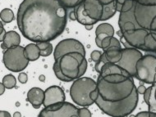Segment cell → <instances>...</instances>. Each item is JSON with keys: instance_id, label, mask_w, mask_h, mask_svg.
<instances>
[{"instance_id": "cell-1", "label": "cell", "mask_w": 156, "mask_h": 117, "mask_svg": "<svg viewBox=\"0 0 156 117\" xmlns=\"http://www.w3.org/2000/svg\"><path fill=\"white\" fill-rule=\"evenodd\" d=\"M67 14L58 0H24L19 6L16 22L28 40L50 42L64 31Z\"/></svg>"}, {"instance_id": "cell-2", "label": "cell", "mask_w": 156, "mask_h": 117, "mask_svg": "<svg viewBox=\"0 0 156 117\" xmlns=\"http://www.w3.org/2000/svg\"><path fill=\"white\" fill-rule=\"evenodd\" d=\"M97 84L100 97L106 102H118L127 98L136 88L132 76L117 83L107 82L99 76Z\"/></svg>"}, {"instance_id": "cell-3", "label": "cell", "mask_w": 156, "mask_h": 117, "mask_svg": "<svg viewBox=\"0 0 156 117\" xmlns=\"http://www.w3.org/2000/svg\"><path fill=\"white\" fill-rule=\"evenodd\" d=\"M138 92L136 88L129 98L118 102H106L100 96L94 103L105 114L110 116H127L134 112L138 103Z\"/></svg>"}, {"instance_id": "cell-4", "label": "cell", "mask_w": 156, "mask_h": 117, "mask_svg": "<svg viewBox=\"0 0 156 117\" xmlns=\"http://www.w3.org/2000/svg\"><path fill=\"white\" fill-rule=\"evenodd\" d=\"M55 61L58 63L62 74L72 81L82 77L87 70L86 57L77 52L64 54Z\"/></svg>"}, {"instance_id": "cell-5", "label": "cell", "mask_w": 156, "mask_h": 117, "mask_svg": "<svg viewBox=\"0 0 156 117\" xmlns=\"http://www.w3.org/2000/svg\"><path fill=\"white\" fill-rule=\"evenodd\" d=\"M97 83L89 77H81L73 82L70 88V96L76 105L89 106L94 103L90 98V93L97 88Z\"/></svg>"}, {"instance_id": "cell-6", "label": "cell", "mask_w": 156, "mask_h": 117, "mask_svg": "<svg viewBox=\"0 0 156 117\" xmlns=\"http://www.w3.org/2000/svg\"><path fill=\"white\" fill-rule=\"evenodd\" d=\"M136 78L148 84L156 83V54L150 53L143 55L136 65Z\"/></svg>"}, {"instance_id": "cell-7", "label": "cell", "mask_w": 156, "mask_h": 117, "mask_svg": "<svg viewBox=\"0 0 156 117\" xmlns=\"http://www.w3.org/2000/svg\"><path fill=\"white\" fill-rule=\"evenodd\" d=\"M24 49L18 45L4 51L3 59L7 69L12 72H20L27 68L30 61L25 56Z\"/></svg>"}, {"instance_id": "cell-8", "label": "cell", "mask_w": 156, "mask_h": 117, "mask_svg": "<svg viewBox=\"0 0 156 117\" xmlns=\"http://www.w3.org/2000/svg\"><path fill=\"white\" fill-rule=\"evenodd\" d=\"M135 16L142 28L156 33V6H143L136 2Z\"/></svg>"}, {"instance_id": "cell-9", "label": "cell", "mask_w": 156, "mask_h": 117, "mask_svg": "<svg viewBox=\"0 0 156 117\" xmlns=\"http://www.w3.org/2000/svg\"><path fill=\"white\" fill-rule=\"evenodd\" d=\"M77 107L67 102H61L45 106L39 114V117H76Z\"/></svg>"}, {"instance_id": "cell-10", "label": "cell", "mask_w": 156, "mask_h": 117, "mask_svg": "<svg viewBox=\"0 0 156 117\" xmlns=\"http://www.w3.org/2000/svg\"><path fill=\"white\" fill-rule=\"evenodd\" d=\"M135 5L134 0H126L122 8L119 19V26L122 33L129 29L141 28L135 16Z\"/></svg>"}, {"instance_id": "cell-11", "label": "cell", "mask_w": 156, "mask_h": 117, "mask_svg": "<svg viewBox=\"0 0 156 117\" xmlns=\"http://www.w3.org/2000/svg\"><path fill=\"white\" fill-rule=\"evenodd\" d=\"M143 56L140 51L135 48H122V55L120 61L117 63L118 66L128 72L132 77L136 78V65L139 59Z\"/></svg>"}, {"instance_id": "cell-12", "label": "cell", "mask_w": 156, "mask_h": 117, "mask_svg": "<svg viewBox=\"0 0 156 117\" xmlns=\"http://www.w3.org/2000/svg\"><path fill=\"white\" fill-rule=\"evenodd\" d=\"M74 52H77V53L83 54L84 56H86L85 48L80 41L75 39H67V40H62L57 44L56 48L54 49V60L58 59L64 54L74 53Z\"/></svg>"}, {"instance_id": "cell-13", "label": "cell", "mask_w": 156, "mask_h": 117, "mask_svg": "<svg viewBox=\"0 0 156 117\" xmlns=\"http://www.w3.org/2000/svg\"><path fill=\"white\" fill-rule=\"evenodd\" d=\"M149 31L144 28L126 30L122 33V38L131 47L145 51V38Z\"/></svg>"}, {"instance_id": "cell-14", "label": "cell", "mask_w": 156, "mask_h": 117, "mask_svg": "<svg viewBox=\"0 0 156 117\" xmlns=\"http://www.w3.org/2000/svg\"><path fill=\"white\" fill-rule=\"evenodd\" d=\"M65 99L66 97H65L64 91L58 86L54 85L44 91V100L43 105L45 107L57 102H64Z\"/></svg>"}, {"instance_id": "cell-15", "label": "cell", "mask_w": 156, "mask_h": 117, "mask_svg": "<svg viewBox=\"0 0 156 117\" xmlns=\"http://www.w3.org/2000/svg\"><path fill=\"white\" fill-rule=\"evenodd\" d=\"M84 9L91 19L101 21L103 15V5L99 0H83Z\"/></svg>"}, {"instance_id": "cell-16", "label": "cell", "mask_w": 156, "mask_h": 117, "mask_svg": "<svg viewBox=\"0 0 156 117\" xmlns=\"http://www.w3.org/2000/svg\"><path fill=\"white\" fill-rule=\"evenodd\" d=\"M44 91L40 88H30L27 93V101L29 102L34 108L38 109L44 103Z\"/></svg>"}, {"instance_id": "cell-17", "label": "cell", "mask_w": 156, "mask_h": 117, "mask_svg": "<svg viewBox=\"0 0 156 117\" xmlns=\"http://www.w3.org/2000/svg\"><path fill=\"white\" fill-rule=\"evenodd\" d=\"M74 14H75L76 20L81 25L87 26V25L96 24L97 21L91 19L87 14L86 11L84 9V3L83 1L81 3H79L76 7L74 8Z\"/></svg>"}, {"instance_id": "cell-18", "label": "cell", "mask_w": 156, "mask_h": 117, "mask_svg": "<svg viewBox=\"0 0 156 117\" xmlns=\"http://www.w3.org/2000/svg\"><path fill=\"white\" fill-rule=\"evenodd\" d=\"M156 83L151 84L149 88H146L144 95V100L145 103L148 105L149 111L156 113V98H155Z\"/></svg>"}, {"instance_id": "cell-19", "label": "cell", "mask_w": 156, "mask_h": 117, "mask_svg": "<svg viewBox=\"0 0 156 117\" xmlns=\"http://www.w3.org/2000/svg\"><path fill=\"white\" fill-rule=\"evenodd\" d=\"M20 43L21 37L16 31H8L6 33L5 37L1 44V48L6 50L8 48L20 45Z\"/></svg>"}, {"instance_id": "cell-20", "label": "cell", "mask_w": 156, "mask_h": 117, "mask_svg": "<svg viewBox=\"0 0 156 117\" xmlns=\"http://www.w3.org/2000/svg\"><path fill=\"white\" fill-rule=\"evenodd\" d=\"M106 60L110 63L117 64L120 61L122 55V48L119 47H109L104 52Z\"/></svg>"}, {"instance_id": "cell-21", "label": "cell", "mask_w": 156, "mask_h": 117, "mask_svg": "<svg viewBox=\"0 0 156 117\" xmlns=\"http://www.w3.org/2000/svg\"><path fill=\"white\" fill-rule=\"evenodd\" d=\"M116 73H119V74H130L128 72L122 69V67L118 66L117 64L110 63V62H107L105 63L103 67L101 68V71L100 72V76H105L107 74H116ZM131 75V74H130Z\"/></svg>"}, {"instance_id": "cell-22", "label": "cell", "mask_w": 156, "mask_h": 117, "mask_svg": "<svg viewBox=\"0 0 156 117\" xmlns=\"http://www.w3.org/2000/svg\"><path fill=\"white\" fill-rule=\"evenodd\" d=\"M24 54L29 61H34L41 57V50L36 43H30L25 47Z\"/></svg>"}, {"instance_id": "cell-23", "label": "cell", "mask_w": 156, "mask_h": 117, "mask_svg": "<svg viewBox=\"0 0 156 117\" xmlns=\"http://www.w3.org/2000/svg\"><path fill=\"white\" fill-rule=\"evenodd\" d=\"M145 52L156 54V33L149 32L145 38Z\"/></svg>"}, {"instance_id": "cell-24", "label": "cell", "mask_w": 156, "mask_h": 117, "mask_svg": "<svg viewBox=\"0 0 156 117\" xmlns=\"http://www.w3.org/2000/svg\"><path fill=\"white\" fill-rule=\"evenodd\" d=\"M117 12V3L113 1L108 5H103V15L101 21H107L108 19L112 18Z\"/></svg>"}, {"instance_id": "cell-25", "label": "cell", "mask_w": 156, "mask_h": 117, "mask_svg": "<svg viewBox=\"0 0 156 117\" xmlns=\"http://www.w3.org/2000/svg\"><path fill=\"white\" fill-rule=\"evenodd\" d=\"M36 44L41 50V56L48 57L53 53V46L50 42H40Z\"/></svg>"}, {"instance_id": "cell-26", "label": "cell", "mask_w": 156, "mask_h": 117, "mask_svg": "<svg viewBox=\"0 0 156 117\" xmlns=\"http://www.w3.org/2000/svg\"><path fill=\"white\" fill-rule=\"evenodd\" d=\"M107 34L109 36H113L114 35V29L113 27L108 23H102L100 26H98L95 30V35H99V34Z\"/></svg>"}, {"instance_id": "cell-27", "label": "cell", "mask_w": 156, "mask_h": 117, "mask_svg": "<svg viewBox=\"0 0 156 117\" xmlns=\"http://www.w3.org/2000/svg\"><path fill=\"white\" fill-rule=\"evenodd\" d=\"M0 16H1V20H2L3 22H4V23H10V22L13 21L14 13L11 9L5 8V9L2 10Z\"/></svg>"}, {"instance_id": "cell-28", "label": "cell", "mask_w": 156, "mask_h": 117, "mask_svg": "<svg viewBox=\"0 0 156 117\" xmlns=\"http://www.w3.org/2000/svg\"><path fill=\"white\" fill-rule=\"evenodd\" d=\"M3 84L5 85L6 88H8V89H11V88H13L16 84V78L14 77L13 75L11 74H7L5 75L3 79V82H2Z\"/></svg>"}, {"instance_id": "cell-29", "label": "cell", "mask_w": 156, "mask_h": 117, "mask_svg": "<svg viewBox=\"0 0 156 117\" xmlns=\"http://www.w3.org/2000/svg\"><path fill=\"white\" fill-rule=\"evenodd\" d=\"M53 70H54V74L56 75V77L58 79V80H62V81H64V82H71L72 80L70 79H68L67 77H66L64 74H62L61 70L59 68V66H58V63L55 61L54 64V67H53Z\"/></svg>"}, {"instance_id": "cell-30", "label": "cell", "mask_w": 156, "mask_h": 117, "mask_svg": "<svg viewBox=\"0 0 156 117\" xmlns=\"http://www.w3.org/2000/svg\"><path fill=\"white\" fill-rule=\"evenodd\" d=\"M66 8H74L83 0H58Z\"/></svg>"}, {"instance_id": "cell-31", "label": "cell", "mask_w": 156, "mask_h": 117, "mask_svg": "<svg viewBox=\"0 0 156 117\" xmlns=\"http://www.w3.org/2000/svg\"><path fill=\"white\" fill-rule=\"evenodd\" d=\"M108 61L106 60V57H105V54L102 53V56L100 57V59L99 61L95 62V66H94V70L96 71L97 73H99L100 74V71H101V68L103 67V66L105 65V63H107Z\"/></svg>"}, {"instance_id": "cell-32", "label": "cell", "mask_w": 156, "mask_h": 117, "mask_svg": "<svg viewBox=\"0 0 156 117\" xmlns=\"http://www.w3.org/2000/svg\"><path fill=\"white\" fill-rule=\"evenodd\" d=\"M112 37H113V36H106V37L103 40L102 43H101V48H102V49L106 50L107 48L110 47Z\"/></svg>"}, {"instance_id": "cell-33", "label": "cell", "mask_w": 156, "mask_h": 117, "mask_svg": "<svg viewBox=\"0 0 156 117\" xmlns=\"http://www.w3.org/2000/svg\"><path fill=\"white\" fill-rule=\"evenodd\" d=\"M134 1L143 6H156V0H134Z\"/></svg>"}, {"instance_id": "cell-34", "label": "cell", "mask_w": 156, "mask_h": 117, "mask_svg": "<svg viewBox=\"0 0 156 117\" xmlns=\"http://www.w3.org/2000/svg\"><path fill=\"white\" fill-rule=\"evenodd\" d=\"M106 36H109L107 34H104V33H101V34H99V35H96V38H95V43L96 45L99 47V48H101V43H102L103 40L105 39Z\"/></svg>"}, {"instance_id": "cell-35", "label": "cell", "mask_w": 156, "mask_h": 117, "mask_svg": "<svg viewBox=\"0 0 156 117\" xmlns=\"http://www.w3.org/2000/svg\"><path fill=\"white\" fill-rule=\"evenodd\" d=\"M78 116L80 117H90L91 113L87 108H81L78 111Z\"/></svg>"}, {"instance_id": "cell-36", "label": "cell", "mask_w": 156, "mask_h": 117, "mask_svg": "<svg viewBox=\"0 0 156 117\" xmlns=\"http://www.w3.org/2000/svg\"><path fill=\"white\" fill-rule=\"evenodd\" d=\"M101 56H102V53H100V51L97 50L93 51L91 53V55H90L92 61H94V62H97V61H99L100 59V57H101Z\"/></svg>"}, {"instance_id": "cell-37", "label": "cell", "mask_w": 156, "mask_h": 117, "mask_svg": "<svg viewBox=\"0 0 156 117\" xmlns=\"http://www.w3.org/2000/svg\"><path fill=\"white\" fill-rule=\"evenodd\" d=\"M137 117H156V113L152 112H141L136 115Z\"/></svg>"}, {"instance_id": "cell-38", "label": "cell", "mask_w": 156, "mask_h": 117, "mask_svg": "<svg viewBox=\"0 0 156 117\" xmlns=\"http://www.w3.org/2000/svg\"><path fill=\"white\" fill-rule=\"evenodd\" d=\"M99 96H100V92H99V88H98V86H97V88H94V90L92 91L91 93H90V98H91L94 102H95L96 99L99 98Z\"/></svg>"}, {"instance_id": "cell-39", "label": "cell", "mask_w": 156, "mask_h": 117, "mask_svg": "<svg viewBox=\"0 0 156 117\" xmlns=\"http://www.w3.org/2000/svg\"><path fill=\"white\" fill-rule=\"evenodd\" d=\"M28 80V76L26 73H20L18 75V80L19 82L22 83V84H26Z\"/></svg>"}, {"instance_id": "cell-40", "label": "cell", "mask_w": 156, "mask_h": 117, "mask_svg": "<svg viewBox=\"0 0 156 117\" xmlns=\"http://www.w3.org/2000/svg\"><path fill=\"white\" fill-rule=\"evenodd\" d=\"M0 26H1V28H0V30H1V35H0V41H1V42H3V39H4V37H5V35H6V31H5V29H4V27H3V26L2 23H1V25H0Z\"/></svg>"}, {"instance_id": "cell-41", "label": "cell", "mask_w": 156, "mask_h": 117, "mask_svg": "<svg viewBox=\"0 0 156 117\" xmlns=\"http://www.w3.org/2000/svg\"><path fill=\"white\" fill-rule=\"evenodd\" d=\"M146 90V88H145V86H143V85H140V87L137 88V92L139 94H144Z\"/></svg>"}, {"instance_id": "cell-42", "label": "cell", "mask_w": 156, "mask_h": 117, "mask_svg": "<svg viewBox=\"0 0 156 117\" xmlns=\"http://www.w3.org/2000/svg\"><path fill=\"white\" fill-rule=\"evenodd\" d=\"M99 1L102 5H108V4L111 3L113 1H115V0H99Z\"/></svg>"}, {"instance_id": "cell-43", "label": "cell", "mask_w": 156, "mask_h": 117, "mask_svg": "<svg viewBox=\"0 0 156 117\" xmlns=\"http://www.w3.org/2000/svg\"><path fill=\"white\" fill-rule=\"evenodd\" d=\"M0 116H1V117H4V116L10 117V116H11V115L9 114V113H8V112L1 111V112H0Z\"/></svg>"}, {"instance_id": "cell-44", "label": "cell", "mask_w": 156, "mask_h": 117, "mask_svg": "<svg viewBox=\"0 0 156 117\" xmlns=\"http://www.w3.org/2000/svg\"><path fill=\"white\" fill-rule=\"evenodd\" d=\"M5 85L3 84V83H1L0 84V94L2 95V94H3V93H4V91H5Z\"/></svg>"}, {"instance_id": "cell-45", "label": "cell", "mask_w": 156, "mask_h": 117, "mask_svg": "<svg viewBox=\"0 0 156 117\" xmlns=\"http://www.w3.org/2000/svg\"><path fill=\"white\" fill-rule=\"evenodd\" d=\"M70 18L73 20V21H75L76 20V16H75V14H74V12H73V13L70 14Z\"/></svg>"}, {"instance_id": "cell-46", "label": "cell", "mask_w": 156, "mask_h": 117, "mask_svg": "<svg viewBox=\"0 0 156 117\" xmlns=\"http://www.w3.org/2000/svg\"><path fill=\"white\" fill-rule=\"evenodd\" d=\"M86 26V29H91L92 28H93V25H87V26Z\"/></svg>"}, {"instance_id": "cell-47", "label": "cell", "mask_w": 156, "mask_h": 117, "mask_svg": "<svg viewBox=\"0 0 156 117\" xmlns=\"http://www.w3.org/2000/svg\"><path fill=\"white\" fill-rule=\"evenodd\" d=\"M13 116H21V114H20V113H19V112H15V113H14V115H13Z\"/></svg>"}, {"instance_id": "cell-48", "label": "cell", "mask_w": 156, "mask_h": 117, "mask_svg": "<svg viewBox=\"0 0 156 117\" xmlns=\"http://www.w3.org/2000/svg\"><path fill=\"white\" fill-rule=\"evenodd\" d=\"M155 98H156V90H155Z\"/></svg>"}]
</instances>
